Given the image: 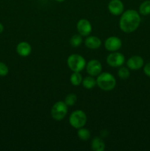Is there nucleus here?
I'll return each mask as SVG.
<instances>
[{
  "label": "nucleus",
  "mask_w": 150,
  "mask_h": 151,
  "mask_svg": "<svg viewBox=\"0 0 150 151\" xmlns=\"http://www.w3.org/2000/svg\"><path fill=\"white\" fill-rule=\"evenodd\" d=\"M141 16L135 10L123 12L119 20V27L125 33H130L136 30L141 24Z\"/></svg>",
  "instance_id": "f257e3e1"
},
{
  "label": "nucleus",
  "mask_w": 150,
  "mask_h": 151,
  "mask_svg": "<svg viewBox=\"0 0 150 151\" xmlns=\"http://www.w3.org/2000/svg\"><path fill=\"white\" fill-rule=\"evenodd\" d=\"M96 85L101 90L106 91H111L116 87V80L110 72H101L97 76Z\"/></svg>",
  "instance_id": "f03ea898"
},
{
  "label": "nucleus",
  "mask_w": 150,
  "mask_h": 151,
  "mask_svg": "<svg viewBox=\"0 0 150 151\" xmlns=\"http://www.w3.org/2000/svg\"><path fill=\"white\" fill-rule=\"evenodd\" d=\"M86 60L79 54H72L67 59V65L72 72H80L85 69Z\"/></svg>",
  "instance_id": "7ed1b4c3"
},
{
  "label": "nucleus",
  "mask_w": 150,
  "mask_h": 151,
  "mask_svg": "<svg viewBox=\"0 0 150 151\" xmlns=\"http://www.w3.org/2000/svg\"><path fill=\"white\" fill-rule=\"evenodd\" d=\"M87 122V115L83 111L76 110L71 114L69 116V123L76 129L82 128Z\"/></svg>",
  "instance_id": "20e7f679"
},
{
  "label": "nucleus",
  "mask_w": 150,
  "mask_h": 151,
  "mask_svg": "<svg viewBox=\"0 0 150 151\" xmlns=\"http://www.w3.org/2000/svg\"><path fill=\"white\" fill-rule=\"evenodd\" d=\"M68 113V106L63 101H57L51 109V116L54 120L60 121L66 117Z\"/></svg>",
  "instance_id": "39448f33"
},
{
  "label": "nucleus",
  "mask_w": 150,
  "mask_h": 151,
  "mask_svg": "<svg viewBox=\"0 0 150 151\" xmlns=\"http://www.w3.org/2000/svg\"><path fill=\"white\" fill-rule=\"evenodd\" d=\"M125 57L119 52H111L107 57V63L112 67H120L124 63Z\"/></svg>",
  "instance_id": "423d86ee"
},
{
  "label": "nucleus",
  "mask_w": 150,
  "mask_h": 151,
  "mask_svg": "<svg viewBox=\"0 0 150 151\" xmlns=\"http://www.w3.org/2000/svg\"><path fill=\"white\" fill-rule=\"evenodd\" d=\"M86 69L87 73L89 75L93 77L98 76L102 70V66L100 61L96 59H93V60H89L88 63H86Z\"/></svg>",
  "instance_id": "0eeeda50"
},
{
  "label": "nucleus",
  "mask_w": 150,
  "mask_h": 151,
  "mask_svg": "<svg viewBox=\"0 0 150 151\" xmlns=\"http://www.w3.org/2000/svg\"><path fill=\"white\" fill-rule=\"evenodd\" d=\"M122 47V41L119 37L110 36L104 41V47L109 52H116Z\"/></svg>",
  "instance_id": "6e6552de"
},
{
  "label": "nucleus",
  "mask_w": 150,
  "mask_h": 151,
  "mask_svg": "<svg viewBox=\"0 0 150 151\" xmlns=\"http://www.w3.org/2000/svg\"><path fill=\"white\" fill-rule=\"evenodd\" d=\"M76 29L82 36H88L92 32V25L88 19H79L76 24Z\"/></svg>",
  "instance_id": "1a4fd4ad"
},
{
  "label": "nucleus",
  "mask_w": 150,
  "mask_h": 151,
  "mask_svg": "<svg viewBox=\"0 0 150 151\" xmlns=\"http://www.w3.org/2000/svg\"><path fill=\"white\" fill-rule=\"evenodd\" d=\"M109 12L113 16H119L124 12V6L121 0H110L107 5Z\"/></svg>",
  "instance_id": "9d476101"
},
{
  "label": "nucleus",
  "mask_w": 150,
  "mask_h": 151,
  "mask_svg": "<svg viewBox=\"0 0 150 151\" xmlns=\"http://www.w3.org/2000/svg\"><path fill=\"white\" fill-rule=\"evenodd\" d=\"M144 64V59L139 55L132 56L126 61V66L131 70H138L143 67Z\"/></svg>",
  "instance_id": "9b49d317"
},
{
  "label": "nucleus",
  "mask_w": 150,
  "mask_h": 151,
  "mask_svg": "<svg viewBox=\"0 0 150 151\" xmlns=\"http://www.w3.org/2000/svg\"><path fill=\"white\" fill-rule=\"evenodd\" d=\"M32 52V47L26 41H21L19 43L16 47V52L21 57H27Z\"/></svg>",
  "instance_id": "f8f14e48"
},
{
  "label": "nucleus",
  "mask_w": 150,
  "mask_h": 151,
  "mask_svg": "<svg viewBox=\"0 0 150 151\" xmlns=\"http://www.w3.org/2000/svg\"><path fill=\"white\" fill-rule=\"evenodd\" d=\"M85 45L91 50H96L101 45V41L99 38L94 35L87 37L85 40Z\"/></svg>",
  "instance_id": "ddd939ff"
},
{
  "label": "nucleus",
  "mask_w": 150,
  "mask_h": 151,
  "mask_svg": "<svg viewBox=\"0 0 150 151\" xmlns=\"http://www.w3.org/2000/svg\"><path fill=\"white\" fill-rule=\"evenodd\" d=\"M91 149L94 151H103L105 149V144L99 137H94L91 141Z\"/></svg>",
  "instance_id": "4468645a"
},
{
  "label": "nucleus",
  "mask_w": 150,
  "mask_h": 151,
  "mask_svg": "<svg viewBox=\"0 0 150 151\" xmlns=\"http://www.w3.org/2000/svg\"><path fill=\"white\" fill-rule=\"evenodd\" d=\"M82 86L86 89H91L96 86V80H95L93 76H87L82 80Z\"/></svg>",
  "instance_id": "2eb2a0df"
},
{
  "label": "nucleus",
  "mask_w": 150,
  "mask_h": 151,
  "mask_svg": "<svg viewBox=\"0 0 150 151\" xmlns=\"http://www.w3.org/2000/svg\"><path fill=\"white\" fill-rule=\"evenodd\" d=\"M82 77L79 72H73V73L70 76L71 83L74 86H78L80 85L82 82Z\"/></svg>",
  "instance_id": "dca6fc26"
},
{
  "label": "nucleus",
  "mask_w": 150,
  "mask_h": 151,
  "mask_svg": "<svg viewBox=\"0 0 150 151\" xmlns=\"http://www.w3.org/2000/svg\"><path fill=\"white\" fill-rule=\"evenodd\" d=\"M139 13L142 16H148L150 14V0H146L139 6Z\"/></svg>",
  "instance_id": "f3484780"
},
{
  "label": "nucleus",
  "mask_w": 150,
  "mask_h": 151,
  "mask_svg": "<svg viewBox=\"0 0 150 151\" xmlns=\"http://www.w3.org/2000/svg\"><path fill=\"white\" fill-rule=\"evenodd\" d=\"M77 136L79 139L82 141H87L91 138V132L87 128H80L78 129L77 131Z\"/></svg>",
  "instance_id": "a211bd4d"
},
{
  "label": "nucleus",
  "mask_w": 150,
  "mask_h": 151,
  "mask_svg": "<svg viewBox=\"0 0 150 151\" xmlns=\"http://www.w3.org/2000/svg\"><path fill=\"white\" fill-rule=\"evenodd\" d=\"M82 35H79H79H78V34L74 35L70 39V44L71 45V47H79L80 44H82Z\"/></svg>",
  "instance_id": "6ab92c4d"
},
{
  "label": "nucleus",
  "mask_w": 150,
  "mask_h": 151,
  "mask_svg": "<svg viewBox=\"0 0 150 151\" xmlns=\"http://www.w3.org/2000/svg\"><path fill=\"white\" fill-rule=\"evenodd\" d=\"M129 70L124 66H120L119 69L118 70V75L121 80H126L129 77Z\"/></svg>",
  "instance_id": "aec40b11"
},
{
  "label": "nucleus",
  "mask_w": 150,
  "mask_h": 151,
  "mask_svg": "<svg viewBox=\"0 0 150 151\" xmlns=\"http://www.w3.org/2000/svg\"><path fill=\"white\" fill-rule=\"evenodd\" d=\"M76 100H77V97H76V94L71 93L66 96L64 102L68 106H73L76 103Z\"/></svg>",
  "instance_id": "412c9836"
},
{
  "label": "nucleus",
  "mask_w": 150,
  "mask_h": 151,
  "mask_svg": "<svg viewBox=\"0 0 150 151\" xmlns=\"http://www.w3.org/2000/svg\"><path fill=\"white\" fill-rule=\"evenodd\" d=\"M9 69L7 65L3 62H0V76L4 77L8 74Z\"/></svg>",
  "instance_id": "4be33fe9"
},
{
  "label": "nucleus",
  "mask_w": 150,
  "mask_h": 151,
  "mask_svg": "<svg viewBox=\"0 0 150 151\" xmlns=\"http://www.w3.org/2000/svg\"><path fill=\"white\" fill-rule=\"evenodd\" d=\"M144 72L146 76L150 77V62L146 63L144 67Z\"/></svg>",
  "instance_id": "5701e85b"
},
{
  "label": "nucleus",
  "mask_w": 150,
  "mask_h": 151,
  "mask_svg": "<svg viewBox=\"0 0 150 151\" xmlns=\"http://www.w3.org/2000/svg\"><path fill=\"white\" fill-rule=\"evenodd\" d=\"M3 30H4V27H3V25L0 23V34L3 32Z\"/></svg>",
  "instance_id": "b1692460"
},
{
  "label": "nucleus",
  "mask_w": 150,
  "mask_h": 151,
  "mask_svg": "<svg viewBox=\"0 0 150 151\" xmlns=\"http://www.w3.org/2000/svg\"><path fill=\"white\" fill-rule=\"evenodd\" d=\"M56 1H57V2H63V1H64L65 0H55Z\"/></svg>",
  "instance_id": "393cba45"
}]
</instances>
